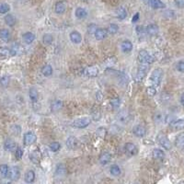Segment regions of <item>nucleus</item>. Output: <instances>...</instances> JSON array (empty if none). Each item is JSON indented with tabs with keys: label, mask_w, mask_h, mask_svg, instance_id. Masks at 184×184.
<instances>
[{
	"label": "nucleus",
	"mask_w": 184,
	"mask_h": 184,
	"mask_svg": "<svg viewBox=\"0 0 184 184\" xmlns=\"http://www.w3.org/2000/svg\"><path fill=\"white\" fill-rule=\"evenodd\" d=\"M180 101H181V104L184 107V93L181 96V100Z\"/></svg>",
	"instance_id": "obj_53"
},
{
	"label": "nucleus",
	"mask_w": 184,
	"mask_h": 184,
	"mask_svg": "<svg viewBox=\"0 0 184 184\" xmlns=\"http://www.w3.org/2000/svg\"><path fill=\"white\" fill-rule=\"evenodd\" d=\"M69 37H70L71 42L73 43H75V44H79V43H80L82 42V36H81V34L79 33V31H77V30H73L70 33V36Z\"/></svg>",
	"instance_id": "obj_14"
},
{
	"label": "nucleus",
	"mask_w": 184,
	"mask_h": 184,
	"mask_svg": "<svg viewBox=\"0 0 184 184\" xmlns=\"http://www.w3.org/2000/svg\"><path fill=\"white\" fill-rule=\"evenodd\" d=\"M4 149L8 152H12L17 149V145L12 139H7L4 143Z\"/></svg>",
	"instance_id": "obj_10"
},
{
	"label": "nucleus",
	"mask_w": 184,
	"mask_h": 184,
	"mask_svg": "<svg viewBox=\"0 0 184 184\" xmlns=\"http://www.w3.org/2000/svg\"><path fill=\"white\" fill-rule=\"evenodd\" d=\"M124 149H125V153L128 156H134L138 152L137 146L132 143H127L124 146Z\"/></svg>",
	"instance_id": "obj_8"
},
{
	"label": "nucleus",
	"mask_w": 184,
	"mask_h": 184,
	"mask_svg": "<svg viewBox=\"0 0 184 184\" xmlns=\"http://www.w3.org/2000/svg\"><path fill=\"white\" fill-rule=\"evenodd\" d=\"M4 20H5L6 24L9 27L15 26V24H16V18L13 15H11V14L6 15L5 18H4Z\"/></svg>",
	"instance_id": "obj_22"
},
{
	"label": "nucleus",
	"mask_w": 184,
	"mask_h": 184,
	"mask_svg": "<svg viewBox=\"0 0 184 184\" xmlns=\"http://www.w3.org/2000/svg\"><path fill=\"white\" fill-rule=\"evenodd\" d=\"M95 35V38L99 41H101V40H104L107 35H108V31L107 29H98L96 30V32L94 33Z\"/></svg>",
	"instance_id": "obj_19"
},
{
	"label": "nucleus",
	"mask_w": 184,
	"mask_h": 184,
	"mask_svg": "<svg viewBox=\"0 0 184 184\" xmlns=\"http://www.w3.org/2000/svg\"><path fill=\"white\" fill-rule=\"evenodd\" d=\"M137 59H138L139 63L142 64V65H149V64H152L154 62V58L146 50H141L139 52Z\"/></svg>",
	"instance_id": "obj_2"
},
{
	"label": "nucleus",
	"mask_w": 184,
	"mask_h": 184,
	"mask_svg": "<svg viewBox=\"0 0 184 184\" xmlns=\"http://www.w3.org/2000/svg\"><path fill=\"white\" fill-rule=\"evenodd\" d=\"M110 174L114 177H117L121 174V168L117 165H112L110 168Z\"/></svg>",
	"instance_id": "obj_35"
},
{
	"label": "nucleus",
	"mask_w": 184,
	"mask_h": 184,
	"mask_svg": "<svg viewBox=\"0 0 184 184\" xmlns=\"http://www.w3.org/2000/svg\"><path fill=\"white\" fill-rule=\"evenodd\" d=\"M85 74L88 76V77H90V78H95L98 76L99 74V69L97 66H88L85 69Z\"/></svg>",
	"instance_id": "obj_13"
},
{
	"label": "nucleus",
	"mask_w": 184,
	"mask_h": 184,
	"mask_svg": "<svg viewBox=\"0 0 184 184\" xmlns=\"http://www.w3.org/2000/svg\"><path fill=\"white\" fill-rule=\"evenodd\" d=\"M118 30H119V26L117 24H114V23L110 24V26L108 27V29H107V31L110 34H115V33L118 32Z\"/></svg>",
	"instance_id": "obj_38"
},
{
	"label": "nucleus",
	"mask_w": 184,
	"mask_h": 184,
	"mask_svg": "<svg viewBox=\"0 0 184 184\" xmlns=\"http://www.w3.org/2000/svg\"><path fill=\"white\" fill-rule=\"evenodd\" d=\"M121 49H122V51H123V53H130L132 50V43L129 40H125V41H123V42L122 43V44H121Z\"/></svg>",
	"instance_id": "obj_17"
},
{
	"label": "nucleus",
	"mask_w": 184,
	"mask_h": 184,
	"mask_svg": "<svg viewBox=\"0 0 184 184\" xmlns=\"http://www.w3.org/2000/svg\"><path fill=\"white\" fill-rule=\"evenodd\" d=\"M66 173V168L64 164H58L56 167V170H55V174L57 176H64Z\"/></svg>",
	"instance_id": "obj_30"
},
{
	"label": "nucleus",
	"mask_w": 184,
	"mask_h": 184,
	"mask_svg": "<svg viewBox=\"0 0 184 184\" xmlns=\"http://www.w3.org/2000/svg\"><path fill=\"white\" fill-rule=\"evenodd\" d=\"M146 93H147V95H148V96H150V97H154V96L156 95V93H157V90H156L155 87L151 86V87H149V88H146Z\"/></svg>",
	"instance_id": "obj_44"
},
{
	"label": "nucleus",
	"mask_w": 184,
	"mask_h": 184,
	"mask_svg": "<svg viewBox=\"0 0 184 184\" xmlns=\"http://www.w3.org/2000/svg\"><path fill=\"white\" fill-rule=\"evenodd\" d=\"M10 10L9 5L6 3H1L0 4V14H7Z\"/></svg>",
	"instance_id": "obj_40"
},
{
	"label": "nucleus",
	"mask_w": 184,
	"mask_h": 184,
	"mask_svg": "<svg viewBox=\"0 0 184 184\" xmlns=\"http://www.w3.org/2000/svg\"><path fill=\"white\" fill-rule=\"evenodd\" d=\"M29 99H30V101H33V102H35L37 100H38V98H39V93H38V91L35 89V88H30L29 89Z\"/></svg>",
	"instance_id": "obj_32"
},
{
	"label": "nucleus",
	"mask_w": 184,
	"mask_h": 184,
	"mask_svg": "<svg viewBox=\"0 0 184 184\" xmlns=\"http://www.w3.org/2000/svg\"><path fill=\"white\" fill-rule=\"evenodd\" d=\"M146 33L148 35H150V36H156L158 33L159 29H158V26L157 24L152 23V24H149L148 26L146 27Z\"/></svg>",
	"instance_id": "obj_16"
},
{
	"label": "nucleus",
	"mask_w": 184,
	"mask_h": 184,
	"mask_svg": "<svg viewBox=\"0 0 184 184\" xmlns=\"http://www.w3.org/2000/svg\"><path fill=\"white\" fill-rule=\"evenodd\" d=\"M130 119V116H129V113L127 110H122L120 111L118 114H117V120L120 122V123H128Z\"/></svg>",
	"instance_id": "obj_11"
},
{
	"label": "nucleus",
	"mask_w": 184,
	"mask_h": 184,
	"mask_svg": "<svg viewBox=\"0 0 184 184\" xmlns=\"http://www.w3.org/2000/svg\"><path fill=\"white\" fill-rule=\"evenodd\" d=\"M62 108H63V101H55L52 104L53 111H59Z\"/></svg>",
	"instance_id": "obj_39"
},
{
	"label": "nucleus",
	"mask_w": 184,
	"mask_h": 184,
	"mask_svg": "<svg viewBox=\"0 0 184 184\" xmlns=\"http://www.w3.org/2000/svg\"><path fill=\"white\" fill-rule=\"evenodd\" d=\"M177 70L179 72H182V73H184V60H182L178 63L177 65Z\"/></svg>",
	"instance_id": "obj_47"
},
{
	"label": "nucleus",
	"mask_w": 184,
	"mask_h": 184,
	"mask_svg": "<svg viewBox=\"0 0 184 184\" xmlns=\"http://www.w3.org/2000/svg\"><path fill=\"white\" fill-rule=\"evenodd\" d=\"M152 156H153V158H155V159L162 160V159H164V158H165V153H164V151H163V150L158 149V148H156V149H154V150H153V152H152Z\"/></svg>",
	"instance_id": "obj_26"
},
{
	"label": "nucleus",
	"mask_w": 184,
	"mask_h": 184,
	"mask_svg": "<svg viewBox=\"0 0 184 184\" xmlns=\"http://www.w3.org/2000/svg\"><path fill=\"white\" fill-rule=\"evenodd\" d=\"M42 74L45 77H50L53 74V67L50 65H46L42 68Z\"/></svg>",
	"instance_id": "obj_31"
},
{
	"label": "nucleus",
	"mask_w": 184,
	"mask_h": 184,
	"mask_svg": "<svg viewBox=\"0 0 184 184\" xmlns=\"http://www.w3.org/2000/svg\"><path fill=\"white\" fill-rule=\"evenodd\" d=\"M120 103H121V101H120L119 98H114V99H112V100L110 101V105H111L113 110L118 109L119 106H120Z\"/></svg>",
	"instance_id": "obj_43"
},
{
	"label": "nucleus",
	"mask_w": 184,
	"mask_h": 184,
	"mask_svg": "<svg viewBox=\"0 0 184 184\" xmlns=\"http://www.w3.org/2000/svg\"><path fill=\"white\" fill-rule=\"evenodd\" d=\"M158 144L164 148V149H167V150H170L171 147H172V145H171V142L169 141V139L167 137V135H165L164 133H159L158 135Z\"/></svg>",
	"instance_id": "obj_3"
},
{
	"label": "nucleus",
	"mask_w": 184,
	"mask_h": 184,
	"mask_svg": "<svg viewBox=\"0 0 184 184\" xmlns=\"http://www.w3.org/2000/svg\"><path fill=\"white\" fill-rule=\"evenodd\" d=\"M98 29H99V28L96 26L95 24H90L89 26L88 27V31L89 33H95L96 30H97Z\"/></svg>",
	"instance_id": "obj_48"
},
{
	"label": "nucleus",
	"mask_w": 184,
	"mask_h": 184,
	"mask_svg": "<svg viewBox=\"0 0 184 184\" xmlns=\"http://www.w3.org/2000/svg\"><path fill=\"white\" fill-rule=\"evenodd\" d=\"M11 132L14 135H19L21 132V128L20 125H13L11 127Z\"/></svg>",
	"instance_id": "obj_46"
},
{
	"label": "nucleus",
	"mask_w": 184,
	"mask_h": 184,
	"mask_svg": "<svg viewBox=\"0 0 184 184\" xmlns=\"http://www.w3.org/2000/svg\"><path fill=\"white\" fill-rule=\"evenodd\" d=\"M54 10L57 14L61 15V14H64L66 10V5L65 2L63 1H59L55 4V7H54Z\"/></svg>",
	"instance_id": "obj_15"
},
{
	"label": "nucleus",
	"mask_w": 184,
	"mask_h": 184,
	"mask_svg": "<svg viewBox=\"0 0 184 184\" xmlns=\"http://www.w3.org/2000/svg\"><path fill=\"white\" fill-rule=\"evenodd\" d=\"M0 55L1 56H9V55H11V50L7 47H0Z\"/></svg>",
	"instance_id": "obj_41"
},
{
	"label": "nucleus",
	"mask_w": 184,
	"mask_h": 184,
	"mask_svg": "<svg viewBox=\"0 0 184 184\" xmlns=\"http://www.w3.org/2000/svg\"><path fill=\"white\" fill-rule=\"evenodd\" d=\"M90 118L88 117H84V118H80L78 119L76 121H74L73 123V126L75 128H79V129H83V128H86L88 127L89 124H90Z\"/></svg>",
	"instance_id": "obj_5"
},
{
	"label": "nucleus",
	"mask_w": 184,
	"mask_h": 184,
	"mask_svg": "<svg viewBox=\"0 0 184 184\" xmlns=\"http://www.w3.org/2000/svg\"><path fill=\"white\" fill-rule=\"evenodd\" d=\"M66 146H67V147H68L69 149L74 150V149L77 147V146H78V140H77L75 137L70 136V137L66 140Z\"/></svg>",
	"instance_id": "obj_24"
},
{
	"label": "nucleus",
	"mask_w": 184,
	"mask_h": 184,
	"mask_svg": "<svg viewBox=\"0 0 184 184\" xmlns=\"http://www.w3.org/2000/svg\"><path fill=\"white\" fill-rule=\"evenodd\" d=\"M9 168L7 165H1L0 166V177L1 178H7L8 175Z\"/></svg>",
	"instance_id": "obj_36"
},
{
	"label": "nucleus",
	"mask_w": 184,
	"mask_h": 184,
	"mask_svg": "<svg viewBox=\"0 0 184 184\" xmlns=\"http://www.w3.org/2000/svg\"><path fill=\"white\" fill-rule=\"evenodd\" d=\"M164 16L166 17V18H174L175 17V13L173 12V11H171V10H168V11H166L165 13H164Z\"/></svg>",
	"instance_id": "obj_49"
},
{
	"label": "nucleus",
	"mask_w": 184,
	"mask_h": 184,
	"mask_svg": "<svg viewBox=\"0 0 184 184\" xmlns=\"http://www.w3.org/2000/svg\"><path fill=\"white\" fill-rule=\"evenodd\" d=\"M49 147H50V149H51L53 152H57V151L60 149L61 145H60V143H58V142H53V143H51V144L49 145Z\"/></svg>",
	"instance_id": "obj_42"
},
{
	"label": "nucleus",
	"mask_w": 184,
	"mask_h": 184,
	"mask_svg": "<svg viewBox=\"0 0 184 184\" xmlns=\"http://www.w3.org/2000/svg\"><path fill=\"white\" fill-rule=\"evenodd\" d=\"M53 41V35L50 34V33H46V34H44L43 37V43H44L45 45H50V44H52Z\"/></svg>",
	"instance_id": "obj_34"
},
{
	"label": "nucleus",
	"mask_w": 184,
	"mask_h": 184,
	"mask_svg": "<svg viewBox=\"0 0 184 184\" xmlns=\"http://www.w3.org/2000/svg\"><path fill=\"white\" fill-rule=\"evenodd\" d=\"M175 5L179 8H183L184 7V0H175Z\"/></svg>",
	"instance_id": "obj_50"
},
{
	"label": "nucleus",
	"mask_w": 184,
	"mask_h": 184,
	"mask_svg": "<svg viewBox=\"0 0 184 184\" xmlns=\"http://www.w3.org/2000/svg\"><path fill=\"white\" fill-rule=\"evenodd\" d=\"M149 1H150V0H143V2H144L145 4H148V3H149Z\"/></svg>",
	"instance_id": "obj_54"
},
{
	"label": "nucleus",
	"mask_w": 184,
	"mask_h": 184,
	"mask_svg": "<svg viewBox=\"0 0 184 184\" xmlns=\"http://www.w3.org/2000/svg\"><path fill=\"white\" fill-rule=\"evenodd\" d=\"M116 15H117V18L121 20H124L126 17H127V11L124 7H119L116 11Z\"/></svg>",
	"instance_id": "obj_29"
},
{
	"label": "nucleus",
	"mask_w": 184,
	"mask_h": 184,
	"mask_svg": "<svg viewBox=\"0 0 184 184\" xmlns=\"http://www.w3.org/2000/svg\"><path fill=\"white\" fill-rule=\"evenodd\" d=\"M136 31H137V33L140 35V34H144L146 30L145 29V28L143 26H137L136 27Z\"/></svg>",
	"instance_id": "obj_51"
},
{
	"label": "nucleus",
	"mask_w": 184,
	"mask_h": 184,
	"mask_svg": "<svg viewBox=\"0 0 184 184\" xmlns=\"http://www.w3.org/2000/svg\"><path fill=\"white\" fill-rule=\"evenodd\" d=\"M29 158L31 160V162H33L34 164H39L41 161V153L39 150H34L33 152H31L29 154Z\"/></svg>",
	"instance_id": "obj_20"
},
{
	"label": "nucleus",
	"mask_w": 184,
	"mask_h": 184,
	"mask_svg": "<svg viewBox=\"0 0 184 184\" xmlns=\"http://www.w3.org/2000/svg\"><path fill=\"white\" fill-rule=\"evenodd\" d=\"M36 140H37V137L32 132H28L23 136V143L25 146H31L32 144L36 142Z\"/></svg>",
	"instance_id": "obj_7"
},
{
	"label": "nucleus",
	"mask_w": 184,
	"mask_h": 184,
	"mask_svg": "<svg viewBox=\"0 0 184 184\" xmlns=\"http://www.w3.org/2000/svg\"><path fill=\"white\" fill-rule=\"evenodd\" d=\"M15 156H16V158L18 159V160H20V159H21L22 157H23V150L21 149V147H17V149H16V151H15Z\"/></svg>",
	"instance_id": "obj_45"
},
{
	"label": "nucleus",
	"mask_w": 184,
	"mask_h": 184,
	"mask_svg": "<svg viewBox=\"0 0 184 184\" xmlns=\"http://www.w3.org/2000/svg\"><path fill=\"white\" fill-rule=\"evenodd\" d=\"M147 71H148V65H142L138 67V70H137V73H136V76L134 78V80L139 83L141 82L144 78L146 76L147 74Z\"/></svg>",
	"instance_id": "obj_4"
},
{
	"label": "nucleus",
	"mask_w": 184,
	"mask_h": 184,
	"mask_svg": "<svg viewBox=\"0 0 184 184\" xmlns=\"http://www.w3.org/2000/svg\"><path fill=\"white\" fill-rule=\"evenodd\" d=\"M111 160V155L108 152H103L99 158V161L101 165H107Z\"/></svg>",
	"instance_id": "obj_18"
},
{
	"label": "nucleus",
	"mask_w": 184,
	"mask_h": 184,
	"mask_svg": "<svg viewBox=\"0 0 184 184\" xmlns=\"http://www.w3.org/2000/svg\"><path fill=\"white\" fill-rule=\"evenodd\" d=\"M25 182L27 183H32L35 180V173L33 170H28L25 174V178H24Z\"/></svg>",
	"instance_id": "obj_28"
},
{
	"label": "nucleus",
	"mask_w": 184,
	"mask_h": 184,
	"mask_svg": "<svg viewBox=\"0 0 184 184\" xmlns=\"http://www.w3.org/2000/svg\"><path fill=\"white\" fill-rule=\"evenodd\" d=\"M9 82H10V79H9L8 76H3L0 79V87L7 88L9 85Z\"/></svg>",
	"instance_id": "obj_37"
},
{
	"label": "nucleus",
	"mask_w": 184,
	"mask_h": 184,
	"mask_svg": "<svg viewBox=\"0 0 184 184\" xmlns=\"http://www.w3.org/2000/svg\"><path fill=\"white\" fill-rule=\"evenodd\" d=\"M10 38V33L8 31V29H0V39L3 42H8Z\"/></svg>",
	"instance_id": "obj_27"
},
{
	"label": "nucleus",
	"mask_w": 184,
	"mask_h": 184,
	"mask_svg": "<svg viewBox=\"0 0 184 184\" xmlns=\"http://www.w3.org/2000/svg\"><path fill=\"white\" fill-rule=\"evenodd\" d=\"M132 132H133V134L136 137H144L146 135V128L143 125L137 124V125H135L133 127Z\"/></svg>",
	"instance_id": "obj_9"
},
{
	"label": "nucleus",
	"mask_w": 184,
	"mask_h": 184,
	"mask_svg": "<svg viewBox=\"0 0 184 184\" xmlns=\"http://www.w3.org/2000/svg\"><path fill=\"white\" fill-rule=\"evenodd\" d=\"M139 20V13H136L132 18V22H136Z\"/></svg>",
	"instance_id": "obj_52"
},
{
	"label": "nucleus",
	"mask_w": 184,
	"mask_h": 184,
	"mask_svg": "<svg viewBox=\"0 0 184 184\" xmlns=\"http://www.w3.org/2000/svg\"><path fill=\"white\" fill-rule=\"evenodd\" d=\"M175 146L180 148V149H184V132L180 133L175 140Z\"/></svg>",
	"instance_id": "obj_21"
},
{
	"label": "nucleus",
	"mask_w": 184,
	"mask_h": 184,
	"mask_svg": "<svg viewBox=\"0 0 184 184\" xmlns=\"http://www.w3.org/2000/svg\"><path fill=\"white\" fill-rule=\"evenodd\" d=\"M169 125L174 130H182V129H184V120L183 119H178V120L172 121L169 123Z\"/></svg>",
	"instance_id": "obj_12"
},
{
	"label": "nucleus",
	"mask_w": 184,
	"mask_h": 184,
	"mask_svg": "<svg viewBox=\"0 0 184 184\" xmlns=\"http://www.w3.org/2000/svg\"><path fill=\"white\" fill-rule=\"evenodd\" d=\"M151 6L155 9H159V8H164L166 6L161 0H151Z\"/></svg>",
	"instance_id": "obj_33"
},
{
	"label": "nucleus",
	"mask_w": 184,
	"mask_h": 184,
	"mask_svg": "<svg viewBox=\"0 0 184 184\" xmlns=\"http://www.w3.org/2000/svg\"><path fill=\"white\" fill-rule=\"evenodd\" d=\"M179 184H184V182H180Z\"/></svg>",
	"instance_id": "obj_55"
},
{
	"label": "nucleus",
	"mask_w": 184,
	"mask_h": 184,
	"mask_svg": "<svg viewBox=\"0 0 184 184\" xmlns=\"http://www.w3.org/2000/svg\"><path fill=\"white\" fill-rule=\"evenodd\" d=\"M75 15H76V17H77L78 19H79V20H83V19L87 18L88 12H87V10H86L85 8H83V7H78V8L76 9V11H75Z\"/></svg>",
	"instance_id": "obj_23"
},
{
	"label": "nucleus",
	"mask_w": 184,
	"mask_h": 184,
	"mask_svg": "<svg viewBox=\"0 0 184 184\" xmlns=\"http://www.w3.org/2000/svg\"><path fill=\"white\" fill-rule=\"evenodd\" d=\"M163 70L161 68H157L155 69L151 75H150V78H149V82L150 84L155 87V86H159L161 81H162V78H163Z\"/></svg>",
	"instance_id": "obj_1"
},
{
	"label": "nucleus",
	"mask_w": 184,
	"mask_h": 184,
	"mask_svg": "<svg viewBox=\"0 0 184 184\" xmlns=\"http://www.w3.org/2000/svg\"><path fill=\"white\" fill-rule=\"evenodd\" d=\"M8 179L10 181L16 182L20 179V170L18 167H11L9 168V171H8V175H7Z\"/></svg>",
	"instance_id": "obj_6"
},
{
	"label": "nucleus",
	"mask_w": 184,
	"mask_h": 184,
	"mask_svg": "<svg viewBox=\"0 0 184 184\" xmlns=\"http://www.w3.org/2000/svg\"><path fill=\"white\" fill-rule=\"evenodd\" d=\"M22 38H23V41L25 42V43H27V44H30V43H32L33 41L35 40V35H34L32 32H26V33L23 34Z\"/></svg>",
	"instance_id": "obj_25"
}]
</instances>
